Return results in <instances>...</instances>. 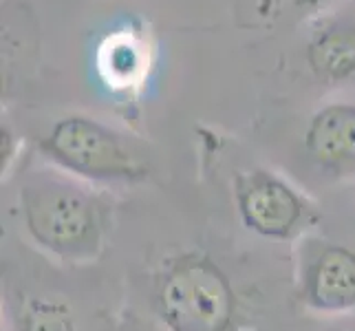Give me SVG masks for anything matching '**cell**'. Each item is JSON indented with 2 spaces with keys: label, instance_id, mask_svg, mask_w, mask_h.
Masks as SVG:
<instances>
[{
  "label": "cell",
  "instance_id": "cell-1",
  "mask_svg": "<svg viewBox=\"0 0 355 331\" xmlns=\"http://www.w3.org/2000/svg\"><path fill=\"white\" fill-rule=\"evenodd\" d=\"M18 212L27 237L64 263L100 259L113 223V203L62 170H42L22 181Z\"/></svg>",
  "mask_w": 355,
  "mask_h": 331
},
{
  "label": "cell",
  "instance_id": "cell-2",
  "mask_svg": "<svg viewBox=\"0 0 355 331\" xmlns=\"http://www.w3.org/2000/svg\"><path fill=\"white\" fill-rule=\"evenodd\" d=\"M153 312L166 331L243 329L234 285L201 250H183L162 261L153 276Z\"/></svg>",
  "mask_w": 355,
  "mask_h": 331
},
{
  "label": "cell",
  "instance_id": "cell-3",
  "mask_svg": "<svg viewBox=\"0 0 355 331\" xmlns=\"http://www.w3.org/2000/svg\"><path fill=\"white\" fill-rule=\"evenodd\" d=\"M40 151L58 170L89 183H137L148 177L146 159L119 133L84 115L55 121Z\"/></svg>",
  "mask_w": 355,
  "mask_h": 331
},
{
  "label": "cell",
  "instance_id": "cell-4",
  "mask_svg": "<svg viewBox=\"0 0 355 331\" xmlns=\"http://www.w3.org/2000/svg\"><path fill=\"white\" fill-rule=\"evenodd\" d=\"M232 192L243 226L263 239L300 241L320 223L318 205L269 168L241 170Z\"/></svg>",
  "mask_w": 355,
  "mask_h": 331
},
{
  "label": "cell",
  "instance_id": "cell-5",
  "mask_svg": "<svg viewBox=\"0 0 355 331\" xmlns=\"http://www.w3.org/2000/svg\"><path fill=\"white\" fill-rule=\"evenodd\" d=\"M296 243V300L315 314L355 312V252L315 237H302Z\"/></svg>",
  "mask_w": 355,
  "mask_h": 331
},
{
  "label": "cell",
  "instance_id": "cell-6",
  "mask_svg": "<svg viewBox=\"0 0 355 331\" xmlns=\"http://www.w3.org/2000/svg\"><path fill=\"white\" fill-rule=\"evenodd\" d=\"M309 157L334 177L355 173V104H329L309 119L304 130Z\"/></svg>",
  "mask_w": 355,
  "mask_h": 331
},
{
  "label": "cell",
  "instance_id": "cell-7",
  "mask_svg": "<svg viewBox=\"0 0 355 331\" xmlns=\"http://www.w3.org/2000/svg\"><path fill=\"white\" fill-rule=\"evenodd\" d=\"M307 62L318 80L338 84L355 76V24H336L309 42Z\"/></svg>",
  "mask_w": 355,
  "mask_h": 331
},
{
  "label": "cell",
  "instance_id": "cell-8",
  "mask_svg": "<svg viewBox=\"0 0 355 331\" xmlns=\"http://www.w3.org/2000/svg\"><path fill=\"white\" fill-rule=\"evenodd\" d=\"M18 331H78V321L67 300L38 296L22 305Z\"/></svg>",
  "mask_w": 355,
  "mask_h": 331
},
{
  "label": "cell",
  "instance_id": "cell-9",
  "mask_svg": "<svg viewBox=\"0 0 355 331\" xmlns=\"http://www.w3.org/2000/svg\"><path fill=\"white\" fill-rule=\"evenodd\" d=\"M106 49V65L104 69L108 71V80L117 82L119 87H126L135 80L137 73H141V56L130 40L121 38L119 42L108 44Z\"/></svg>",
  "mask_w": 355,
  "mask_h": 331
},
{
  "label": "cell",
  "instance_id": "cell-10",
  "mask_svg": "<svg viewBox=\"0 0 355 331\" xmlns=\"http://www.w3.org/2000/svg\"><path fill=\"white\" fill-rule=\"evenodd\" d=\"M0 135H3V146H0V155H3V175L9 170L11 162H14L16 157V148H14V135H11V130L3 124V130H0Z\"/></svg>",
  "mask_w": 355,
  "mask_h": 331
},
{
  "label": "cell",
  "instance_id": "cell-11",
  "mask_svg": "<svg viewBox=\"0 0 355 331\" xmlns=\"http://www.w3.org/2000/svg\"><path fill=\"white\" fill-rule=\"evenodd\" d=\"M351 331H355V329H351Z\"/></svg>",
  "mask_w": 355,
  "mask_h": 331
}]
</instances>
